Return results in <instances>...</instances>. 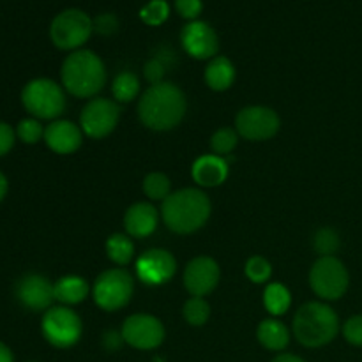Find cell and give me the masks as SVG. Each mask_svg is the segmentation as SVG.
<instances>
[{
  "mask_svg": "<svg viewBox=\"0 0 362 362\" xmlns=\"http://www.w3.org/2000/svg\"><path fill=\"white\" fill-rule=\"evenodd\" d=\"M14 138H16V131L7 122H0V158L13 148Z\"/></svg>",
  "mask_w": 362,
  "mask_h": 362,
  "instance_id": "8d00e7d4",
  "label": "cell"
},
{
  "mask_svg": "<svg viewBox=\"0 0 362 362\" xmlns=\"http://www.w3.org/2000/svg\"><path fill=\"white\" fill-rule=\"evenodd\" d=\"M343 336L354 346H362V315L349 318L343 325Z\"/></svg>",
  "mask_w": 362,
  "mask_h": 362,
  "instance_id": "d6a6232c",
  "label": "cell"
},
{
  "mask_svg": "<svg viewBox=\"0 0 362 362\" xmlns=\"http://www.w3.org/2000/svg\"><path fill=\"white\" fill-rule=\"evenodd\" d=\"M94 30V21L80 9L62 11L49 27V37L59 49H78Z\"/></svg>",
  "mask_w": 362,
  "mask_h": 362,
  "instance_id": "ba28073f",
  "label": "cell"
},
{
  "mask_svg": "<svg viewBox=\"0 0 362 362\" xmlns=\"http://www.w3.org/2000/svg\"><path fill=\"white\" fill-rule=\"evenodd\" d=\"M158 209L154 205L147 204V202H140V204L131 205L124 216V226L126 232L131 237H138L144 239L151 233L156 232L158 228Z\"/></svg>",
  "mask_w": 362,
  "mask_h": 362,
  "instance_id": "d6986e66",
  "label": "cell"
},
{
  "mask_svg": "<svg viewBox=\"0 0 362 362\" xmlns=\"http://www.w3.org/2000/svg\"><path fill=\"white\" fill-rule=\"evenodd\" d=\"M191 175H193L194 182L202 187L221 186L226 180V177H228V163H226V159L221 158V156H200V158L193 163Z\"/></svg>",
  "mask_w": 362,
  "mask_h": 362,
  "instance_id": "ac0fdd59",
  "label": "cell"
},
{
  "mask_svg": "<svg viewBox=\"0 0 362 362\" xmlns=\"http://www.w3.org/2000/svg\"><path fill=\"white\" fill-rule=\"evenodd\" d=\"M292 329L300 345L308 349H320L338 336L339 318L327 304L306 303L297 310Z\"/></svg>",
  "mask_w": 362,
  "mask_h": 362,
  "instance_id": "277c9868",
  "label": "cell"
},
{
  "mask_svg": "<svg viewBox=\"0 0 362 362\" xmlns=\"http://www.w3.org/2000/svg\"><path fill=\"white\" fill-rule=\"evenodd\" d=\"M211 209V200L204 191L186 187L172 193L163 202L161 218L172 232L186 235L197 232L207 223Z\"/></svg>",
  "mask_w": 362,
  "mask_h": 362,
  "instance_id": "7a4b0ae2",
  "label": "cell"
},
{
  "mask_svg": "<svg viewBox=\"0 0 362 362\" xmlns=\"http://www.w3.org/2000/svg\"><path fill=\"white\" fill-rule=\"evenodd\" d=\"M21 103L34 119L52 120L66 110V94L62 87L49 78H35L21 90Z\"/></svg>",
  "mask_w": 362,
  "mask_h": 362,
  "instance_id": "5b68a950",
  "label": "cell"
},
{
  "mask_svg": "<svg viewBox=\"0 0 362 362\" xmlns=\"http://www.w3.org/2000/svg\"><path fill=\"white\" fill-rule=\"evenodd\" d=\"M122 339L136 350H154L165 341V325L152 315H131L122 325Z\"/></svg>",
  "mask_w": 362,
  "mask_h": 362,
  "instance_id": "7c38bea8",
  "label": "cell"
},
{
  "mask_svg": "<svg viewBox=\"0 0 362 362\" xmlns=\"http://www.w3.org/2000/svg\"><path fill=\"white\" fill-rule=\"evenodd\" d=\"M16 297L27 310L48 311L55 300V288L45 276L27 274L18 281Z\"/></svg>",
  "mask_w": 362,
  "mask_h": 362,
  "instance_id": "2e32d148",
  "label": "cell"
},
{
  "mask_svg": "<svg viewBox=\"0 0 362 362\" xmlns=\"http://www.w3.org/2000/svg\"><path fill=\"white\" fill-rule=\"evenodd\" d=\"M134 292L133 276L124 269H108L95 279L92 296L105 311H119L131 300Z\"/></svg>",
  "mask_w": 362,
  "mask_h": 362,
  "instance_id": "8992f818",
  "label": "cell"
},
{
  "mask_svg": "<svg viewBox=\"0 0 362 362\" xmlns=\"http://www.w3.org/2000/svg\"><path fill=\"white\" fill-rule=\"evenodd\" d=\"M186 95L170 81L151 85L138 103V117L148 129H173L186 115Z\"/></svg>",
  "mask_w": 362,
  "mask_h": 362,
  "instance_id": "6da1fadb",
  "label": "cell"
},
{
  "mask_svg": "<svg viewBox=\"0 0 362 362\" xmlns=\"http://www.w3.org/2000/svg\"><path fill=\"white\" fill-rule=\"evenodd\" d=\"M235 81V67L226 57H214L205 67V83L216 92L228 90Z\"/></svg>",
  "mask_w": 362,
  "mask_h": 362,
  "instance_id": "ffe728a7",
  "label": "cell"
},
{
  "mask_svg": "<svg viewBox=\"0 0 362 362\" xmlns=\"http://www.w3.org/2000/svg\"><path fill=\"white\" fill-rule=\"evenodd\" d=\"M7 187H9V184H7L6 175H4V173L0 172V202H2L4 198H6V194H7Z\"/></svg>",
  "mask_w": 362,
  "mask_h": 362,
  "instance_id": "ab89813d",
  "label": "cell"
},
{
  "mask_svg": "<svg viewBox=\"0 0 362 362\" xmlns=\"http://www.w3.org/2000/svg\"><path fill=\"white\" fill-rule=\"evenodd\" d=\"M272 362H306V361L300 359L299 356H293V354H281V356L276 357Z\"/></svg>",
  "mask_w": 362,
  "mask_h": 362,
  "instance_id": "f35d334b",
  "label": "cell"
},
{
  "mask_svg": "<svg viewBox=\"0 0 362 362\" xmlns=\"http://www.w3.org/2000/svg\"><path fill=\"white\" fill-rule=\"evenodd\" d=\"M106 255L117 265H127L134 257V244L124 233H113L106 240Z\"/></svg>",
  "mask_w": 362,
  "mask_h": 362,
  "instance_id": "cb8c5ba5",
  "label": "cell"
},
{
  "mask_svg": "<svg viewBox=\"0 0 362 362\" xmlns=\"http://www.w3.org/2000/svg\"><path fill=\"white\" fill-rule=\"evenodd\" d=\"M60 78L74 98H94L106 83V67L90 49H76L64 60Z\"/></svg>",
  "mask_w": 362,
  "mask_h": 362,
  "instance_id": "3957f363",
  "label": "cell"
},
{
  "mask_svg": "<svg viewBox=\"0 0 362 362\" xmlns=\"http://www.w3.org/2000/svg\"><path fill=\"white\" fill-rule=\"evenodd\" d=\"M219 276L221 271L216 260L209 257L193 258L184 271V286L193 297H204L218 286Z\"/></svg>",
  "mask_w": 362,
  "mask_h": 362,
  "instance_id": "9a60e30c",
  "label": "cell"
},
{
  "mask_svg": "<svg viewBox=\"0 0 362 362\" xmlns=\"http://www.w3.org/2000/svg\"><path fill=\"white\" fill-rule=\"evenodd\" d=\"M16 136L23 144L34 145L41 138H45V127L41 126V122L37 119H23L16 126Z\"/></svg>",
  "mask_w": 362,
  "mask_h": 362,
  "instance_id": "1f68e13d",
  "label": "cell"
},
{
  "mask_svg": "<svg viewBox=\"0 0 362 362\" xmlns=\"http://www.w3.org/2000/svg\"><path fill=\"white\" fill-rule=\"evenodd\" d=\"M120 119V106L106 98H94L85 105L80 115V127L88 138L101 140L117 127Z\"/></svg>",
  "mask_w": 362,
  "mask_h": 362,
  "instance_id": "8fae6325",
  "label": "cell"
},
{
  "mask_svg": "<svg viewBox=\"0 0 362 362\" xmlns=\"http://www.w3.org/2000/svg\"><path fill=\"white\" fill-rule=\"evenodd\" d=\"M175 9L182 18L194 21L200 16L204 4L202 0H175Z\"/></svg>",
  "mask_w": 362,
  "mask_h": 362,
  "instance_id": "e575fe53",
  "label": "cell"
},
{
  "mask_svg": "<svg viewBox=\"0 0 362 362\" xmlns=\"http://www.w3.org/2000/svg\"><path fill=\"white\" fill-rule=\"evenodd\" d=\"M350 276L341 260L336 257H320L310 271V285L324 300H338L349 290Z\"/></svg>",
  "mask_w": 362,
  "mask_h": 362,
  "instance_id": "52a82bcc",
  "label": "cell"
},
{
  "mask_svg": "<svg viewBox=\"0 0 362 362\" xmlns=\"http://www.w3.org/2000/svg\"><path fill=\"white\" fill-rule=\"evenodd\" d=\"M94 30L101 35H113L119 30V20L112 13L99 14L94 20Z\"/></svg>",
  "mask_w": 362,
  "mask_h": 362,
  "instance_id": "836d02e7",
  "label": "cell"
},
{
  "mask_svg": "<svg viewBox=\"0 0 362 362\" xmlns=\"http://www.w3.org/2000/svg\"><path fill=\"white\" fill-rule=\"evenodd\" d=\"M184 318L193 327H200V325L207 324L209 317H211V306L204 297H191L186 304H184Z\"/></svg>",
  "mask_w": 362,
  "mask_h": 362,
  "instance_id": "484cf974",
  "label": "cell"
},
{
  "mask_svg": "<svg viewBox=\"0 0 362 362\" xmlns=\"http://www.w3.org/2000/svg\"><path fill=\"white\" fill-rule=\"evenodd\" d=\"M165 64L161 62L159 59H151L144 67V74L152 85L156 83H161L163 76H165Z\"/></svg>",
  "mask_w": 362,
  "mask_h": 362,
  "instance_id": "d590c367",
  "label": "cell"
},
{
  "mask_svg": "<svg viewBox=\"0 0 362 362\" xmlns=\"http://www.w3.org/2000/svg\"><path fill=\"white\" fill-rule=\"evenodd\" d=\"M0 362H14V356L7 345L0 341Z\"/></svg>",
  "mask_w": 362,
  "mask_h": 362,
  "instance_id": "74e56055",
  "label": "cell"
},
{
  "mask_svg": "<svg viewBox=\"0 0 362 362\" xmlns=\"http://www.w3.org/2000/svg\"><path fill=\"white\" fill-rule=\"evenodd\" d=\"M45 141L55 154H73L81 147L83 131L71 120H55L46 126Z\"/></svg>",
  "mask_w": 362,
  "mask_h": 362,
  "instance_id": "e0dca14e",
  "label": "cell"
},
{
  "mask_svg": "<svg viewBox=\"0 0 362 362\" xmlns=\"http://www.w3.org/2000/svg\"><path fill=\"white\" fill-rule=\"evenodd\" d=\"M281 127L279 115L267 106H247L235 117V131L239 136L251 141H264L276 136Z\"/></svg>",
  "mask_w": 362,
  "mask_h": 362,
  "instance_id": "30bf717a",
  "label": "cell"
},
{
  "mask_svg": "<svg viewBox=\"0 0 362 362\" xmlns=\"http://www.w3.org/2000/svg\"><path fill=\"white\" fill-rule=\"evenodd\" d=\"M237 141H239V133L235 129H232V127H221V129H218L212 134L211 148L216 156L226 158L237 147Z\"/></svg>",
  "mask_w": 362,
  "mask_h": 362,
  "instance_id": "83f0119b",
  "label": "cell"
},
{
  "mask_svg": "<svg viewBox=\"0 0 362 362\" xmlns=\"http://www.w3.org/2000/svg\"><path fill=\"white\" fill-rule=\"evenodd\" d=\"M53 288H55V300L67 306L80 304L88 296L87 281L80 276H64L53 285Z\"/></svg>",
  "mask_w": 362,
  "mask_h": 362,
  "instance_id": "7402d4cb",
  "label": "cell"
},
{
  "mask_svg": "<svg viewBox=\"0 0 362 362\" xmlns=\"http://www.w3.org/2000/svg\"><path fill=\"white\" fill-rule=\"evenodd\" d=\"M313 247L320 257H334L339 250V235L332 228H320L313 237Z\"/></svg>",
  "mask_w": 362,
  "mask_h": 362,
  "instance_id": "f1b7e54d",
  "label": "cell"
},
{
  "mask_svg": "<svg viewBox=\"0 0 362 362\" xmlns=\"http://www.w3.org/2000/svg\"><path fill=\"white\" fill-rule=\"evenodd\" d=\"M170 189H172V182L165 173L152 172L144 179V193L147 194L151 200H163L170 197Z\"/></svg>",
  "mask_w": 362,
  "mask_h": 362,
  "instance_id": "4316f807",
  "label": "cell"
},
{
  "mask_svg": "<svg viewBox=\"0 0 362 362\" xmlns=\"http://www.w3.org/2000/svg\"><path fill=\"white\" fill-rule=\"evenodd\" d=\"M257 338L264 349L271 350V352H281L288 346L290 331L279 320L269 318V320H264L258 325Z\"/></svg>",
  "mask_w": 362,
  "mask_h": 362,
  "instance_id": "44dd1931",
  "label": "cell"
},
{
  "mask_svg": "<svg viewBox=\"0 0 362 362\" xmlns=\"http://www.w3.org/2000/svg\"><path fill=\"white\" fill-rule=\"evenodd\" d=\"M247 279L253 283H267L271 279L272 267L264 257H251L244 267Z\"/></svg>",
  "mask_w": 362,
  "mask_h": 362,
  "instance_id": "4dcf8cb0",
  "label": "cell"
},
{
  "mask_svg": "<svg viewBox=\"0 0 362 362\" xmlns=\"http://www.w3.org/2000/svg\"><path fill=\"white\" fill-rule=\"evenodd\" d=\"M42 336L55 349H71L76 345L83 332L81 318L66 306L49 308L42 317Z\"/></svg>",
  "mask_w": 362,
  "mask_h": 362,
  "instance_id": "9c48e42d",
  "label": "cell"
},
{
  "mask_svg": "<svg viewBox=\"0 0 362 362\" xmlns=\"http://www.w3.org/2000/svg\"><path fill=\"white\" fill-rule=\"evenodd\" d=\"M177 262L165 250H148L138 258L136 274L145 285H163L175 276Z\"/></svg>",
  "mask_w": 362,
  "mask_h": 362,
  "instance_id": "5bb4252c",
  "label": "cell"
},
{
  "mask_svg": "<svg viewBox=\"0 0 362 362\" xmlns=\"http://www.w3.org/2000/svg\"><path fill=\"white\" fill-rule=\"evenodd\" d=\"M264 306L274 317H281L292 306V296L281 283H269L264 290Z\"/></svg>",
  "mask_w": 362,
  "mask_h": 362,
  "instance_id": "603a6c76",
  "label": "cell"
},
{
  "mask_svg": "<svg viewBox=\"0 0 362 362\" xmlns=\"http://www.w3.org/2000/svg\"><path fill=\"white\" fill-rule=\"evenodd\" d=\"M180 41L187 55L198 60L214 59L219 49L218 34L205 21H189L180 32Z\"/></svg>",
  "mask_w": 362,
  "mask_h": 362,
  "instance_id": "4fadbf2b",
  "label": "cell"
},
{
  "mask_svg": "<svg viewBox=\"0 0 362 362\" xmlns=\"http://www.w3.org/2000/svg\"><path fill=\"white\" fill-rule=\"evenodd\" d=\"M113 98L119 103H131L138 94H140V80L134 73L124 71L115 76L112 83Z\"/></svg>",
  "mask_w": 362,
  "mask_h": 362,
  "instance_id": "d4e9b609",
  "label": "cell"
},
{
  "mask_svg": "<svg viewBox=\"0 0 362 362\" xmlns=\"http://www.w3.org/2000/svg\"><path fill=\"white\" fill-rule=\"evenodd\" d=\"M170 7L165 0H151L144 9L140 11V18L144 23L152 25V27H158V25L165 23L168 20Z\"/></svg>",
  "mask_w": 362,
  "mask_h": 362,
  "instance_id": "f546056e",
  "label": "cell"
}]
</instances>
